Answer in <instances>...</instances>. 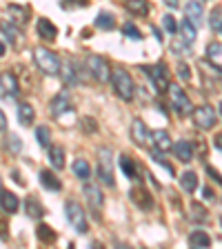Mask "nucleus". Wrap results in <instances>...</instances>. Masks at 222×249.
<instances>
[{
    "label": "nucleus",
    "mask_w": 222,
    "mask_h": 249,
    "mask_svg": "<svg viewBox=\"0 0 222 249\" xmlns=\"http://www.w3.org/2000/svg\"><path fill=\"white\" fill-rule=\"evenodd\" d=\"M191 118L196 123L198 129H213L216 127V111H213L211 105H198V107L191 109Z\"/></svg>",
    "instance_id": "423d86ee"
},
{
    "label": "nucleus",
    "mask_w": 222,
    "mask_h": 249,
    "mask_svg": "<svg viewBox=\"0 0 222 249\" xmlns=\"http://www.w3.org/2000/svg\"><path fill=\"white\" fill-rule=\"evenodd\" d=\"M151 31H154V34H155V38H158V40H162V34H160V31H158V29H155V27H151Z\"/></svg>",
    "instance_id": "864d4df0"
},
{
    "label": "nucleus",
    "mask_w": 222,
    "mask_h": 249,
    "mask_svg": "<svg viewBox=\"0 0 222 249\" xmlns=\"http://www.w3.org/2000/svg\"><path fill=\"white\" fill-rule=\"evenodd\" d=\"M71 100H69L67 93H58V96H53L51 103H49V111H51L53 118H62L65 114H69L71 111Z\"/></svg>",
    "instance_id": "f8f14e48"
},
{
    "label": "nucleus",
    "mask_w": 222,
    "mask_h": 249,
    "mask_svg": "<svg viewBox=\"0 0 222 249\" xmlns=\"http://www.w3.org/2000/svg\"><path fill=\"white\" fill-rule=\"evenodd\" d=\"M207 174H209V176H211V178H213V180H216V182H220V185H222V176H220V174H218L216 169H213L211 165H207Z\"/></svg>",
    "instance_id": "49530a36"
},
{
    "label": "nucleus",
    "mask_w": 222,
    "mask_h": 249,
    "mask_svg": "<svg viewBox=\"0 0 222 249\" xmlns=\"http://www.w3.org/2000/svg\"><path fill=\"white\" fill-rule=\"evenodd\" d=\"M151 142H154V149H158V151H169L171 149V138H169V131H165V129H155V131H151Z\"/></svg>",
    "instance_id": "f3484780"
},
{
    "label": "nucleus",
    "mask_w": 222,
    "mask_h": 249,
    "mask_svg": "<svg viewBox=\"0 0 222 249\" xmlns=\"http://www.w3.org/2000/svg\"><path fill=\"white\" fill-rule=\"evenodd\" d=\"M18 120H20V124H25V127L34 124V120H36V111H34V107H31L29 103L18 105Z\"/></svg>",
    "instance_id": "393cba45"
},
{
    "label": "nucleus",
    "mask_w": 222,
    "mask_h": 249,
    "mask_svg": "<svg viewBox=\"0 0 222 249\" xmlns=\"http://www.w3.org/2000/svg\"><path fill=\"white\" fill-rule=\"evenodd\" d=\"M120 169H122V174H124L127 178H131V180H140V176H138V165L131 160L129 156H120Z\"/></svg>",
    "instance_id": "cd10ccee"
},
{
    "label": "nucleus",
    "mask_w": 222,
    "mask_h": 249,
    "mask_svg": "<svg viewBox=\"0 0 222 249\" xmlns=\"http://www.w3.org/2000/svg\"><path fill=\"white\" fill-rule=\"evenodd\" d=\"M165 5L171 7V9H176V7H180V0H165Z\"/></svg>",
    "instance_id": "3c124183"
},
{
    "label": "nucleus",
    "mask_w": 222,
    "mask_h": 249,
    "mask_svg": "<svg viewBox=\"0 0 222 249\" xmlns=\"http://www.w3.org/2000/svg\"><path fill=\"white\" fill-rule=\"evenodd\" d=\"M36 236H38V240L40 243H45V245H53L56 243V231H53L49 225H38L36 227Z\"/></svg>",
    "instance_id": "2f4dec72"
},
{
    "label": "nucleus",
    "mask_w": 222,
    "mask_h": 249,
    "mask_svg": "<svg viewBox=\"0 0 222 249\" xmlns=\"http://www.w3.org/2000/svg\"><path fill=\"white\" fill-rule=\"evenodd\" d=\"M0 189H2V180H0Z\"/></svg>",
    "instance_id": "4d7b16f0"
},
{
    "label": "nucleus",
    "mask_w": 222,
    "mask_h": 249,
    "mask_svg": "<svg viewBox=\"0 0 222 249\" xmlns=\"http://www.w3.org/2000/svg\"><path fill=\"white\" fill-rule=\"evenodd\" d=\"M196 36H198V34H196V27H193L191 22L185 18V20H182V25H180V38L191 45V42H196Z\"/></svg>",
    "instance_id": "473e14b6"
},
{
    "label": "nucleus",
    "mask_w": 222,
    "mask_h": 249,
    "mask_svg": "<svg viewBox=\"0 0 222 249\" xmlns=\"http://www.w3.org/2000/svg\"><path fill=\"white\" fill-rule=\"evenodd\" d=\"M213 145H216L218 151H222V134H216V138H213Z\"/></svg>",
    "instance_id": "09e8293b"
},
{
    "label": "nucleus",
    "mask_w": 222,
    "mask_h": 249,
    "mask_svg": "<svg viewBox=\"0 0 222 249\" xmlns=\"http://www.w3.org/2000/svg\"><path fill=\"white\" fill-rule=\"evenodd\" d=\"M180 187H182V192L187 194H193L198 189V174L196 171H185L180 176Z\"/></svg>",
    "instance_id": "c85d7f7f"
},
{
    "label": "nucleus",
    "mask_w": 222,
    "mask_h": 249,
    "mask_svg": "<svg viewBox=\"0 0 222 249\" xmlns=\"http://www.w3.org/2000/svg\"><path fill=\"white\" fill-rule=\"evenodd\" d=\"M20 93V85L16 80V76L11 71L0 73V96L5 100H16Z\"/></svg>",
    "instance_id": "9b49d317"
},
{
    "label": "nucleus",
    "mask_w": 222,
    "mask_h": 249,
    "mask_svg": "<svg viewBox=\"0 0 222 249\" xmlns=\"http://www.w3.org/2000/svg\"><path fill=\"white\" fill-rule=\"evenodd\" d=\"M7 129V116H5V111L0 109V131H5Z\"/></svg>",
    "instance_id": "de8ad7c7"
},
{
    "label": "nucleus",
    "mask_w": 222,
    "mask_h": 249,
    "mask_svg": "<svg viewBox=\"0 0 222 249\" xmlns=\"http://www.w3.org/2000/svg\"><path fill=\"white\" fill-rule=\"evenodd\" d=\"M87 69L91 71V76L96 78L98 83H109V80H111V67H109V62L104 60L102 56H98V53L87 56Z\"/></svg>",
    "instance_id": "39448f33"
},
{
    "label": "nucleus",
    "mask_w": 222,
    "mask_h": 249,
    "mask_svg": "<svg viewBox=\"0 0 222 249\" xmlns=\"http://www.w3.org/2000/svg\"><path fill=\"white\" fill-rule=\"evenodd\" d=\"M40 185L45 187V189H49V192H60V189H62L60 178H58L53 171H49V169H42L40 171Z\"/></svg>",
    "instance_id": "aec40b11"
},
{
    "label": "nucleus",
    "mask_w": 222,
    "mask_h": 249,
    "mask_svg": "<svg viewBox=\"0 0 222 249\" xmlns=\"http://www.w3.org/2000/svg\"><path fill=\"white\" fill-rule=\"evenodd\" d=\"M169 100H171V107L176 109V114L180 116L191 114V100H189V96L185 93V89L180 85H171L169 87Z\"/></svg>",
    "instance_id": "6e6552de"
},
{
    "label": "nucleus",
    "mask_w": 222,
    "mask_h": 249,
    "mask_svg": "<svg viewBox=\"0 0 222 249\" xmlns=\"http://www.w3.org/2000/svg\"><path fill=\"white\" fill-rule=\"evenodd\" d=\"M147 73L151 76V83H154L155 91L158 93H165L169 91L171 83H169V69L165 67V62H158V65H154V67H142Z\"/></svg>",
    "instance_id": "0eeeda50"
},
{
    "label": "nucleus",
    "mask_w": 222,
    "mask_h": 249,
    "mask_svg": "<svg viewBox=\"0 0 222 249\" xmlns=\"http://www.w3.org/2000/svg\"><path fill=\"white\" fill-rule=\"evenodd\" d=\"M25 212L29 218H34V220H38V218H42V213H45V207L40 205V200L34 196H29L25 200Z\"/></svg>",
    "instance_id": "a878e982"
},
{
    "label": "nucleus",
    "mask_w": 222,
    "mask_h": 249,
    "mask_svg": "<svg viewBox=\"0 0 222 249\" xmlns=\"http://www.w3.org/2000/svg\"><path fill=\"white\" fill-rule=\"evenodd\" d=\"M127 11L134 16H147L149 14V2L147 0H124Z\"/></svg>",
    "instance_id": "c756f323"
},
{
    "label": "nucleus",
    "mask_w": 222,
    "mask_h": 249,
    "mask_svg": "<svg viewBox=\"0 0 222 249\" xmlns=\"http://www.w3.org/2000/svg\"><path fill=\"white\" fill-rule=\"evenodd\" d=\"M151 158H154V160L158 162V165H160L162 169H165L167 174H169V176H176V169H173V165H171L169 160H165V156H162V151L154 149V151H151Z\"/></svg>",
    "instance_id": "f704fd0d"
},
{
    "label": "nucleus",
    "mask_w": 222,
    "mask_h": 249,
    "mask_svg": "<svg viewBox=\"0 0 222 249\" xmlns=\"http://www.w3.org/2000/svg\"><path fill=\"white\" fill-rule=\"evenodd\" d=\"M36 138H38V145L47 149V147L51 145V131H49V127H45V124H42V127H38V129H36Z\"/></svg>",
    "instance_id": "e433bc0d"
},
{
    "label": "nucleus",
    "mask_w": 222,
    "mask_h": 249,
    "mask_svg": "<svg viewBox=\"0 0 222 249\" xmlns=\"http://www.w3.org/2000/svg\"><path fill=\"white\" fill-rule=\"evenodd\" d=\"M173 53H178V56H180V53H189V42L187 40H173Z\"/></svg>",
    "instance_id": "37998d69"
},
{
    "label": "nucleus",
    "mask_w": 222,
    "mask_h": 249,
    "mask_svg": "<svg viewBox=\"0 0 222 249\" xmlns=\"http://www.w3.org/2000/svg\"><path fill=\"white\" fill-rule=\"evenodd\" d=\"M80 124H83V129L87 131V134H93V131L98 129V123H96L93 118H89V116H87V118H83V123H80Z\"/></svg>",
    "instance_id": "c03bdc74"
},
{
    "label": "nucleus",
    "mask_w": 222,
    "mask_h": 249,
    "mask_svg": "<svg viewBox=\"0 0 222 249\" xmlns=\"http://www.w3.org/2000/svg\"><path fill=\"white\" fill-rule=\"evenodd\" d=\"M5 213V212H2ZM2 213H0V238H7V229H9V225H7V220H5V216H2Z\"/></svg>",
    "instance_id": "a18cd8bd"
},
{
    "label": "nucleus",
    "mask_w": 222,
    "mask_h": 249,
    "mask_svg": "<svg viewBox=\"0 0 222 249\" xmlns=\"http://www.w3.org/2000/svg\"><path fill=\"white\" fill-rule=\"evenodd\" d=\"M189 245L193 249H205V247H211V236L207 231H202V229H193L189 233Z\"/></svg>",
    "instance_id": "412c9836"
},
{
    "label": "nucleus",
    "mask_w": 222,
    "mask_h": 249,
    "mask_svg": "<svg viewBox=\"0 0 222 249\" xmlns=\"http://www.w3.org/2000/svg\"><path fill=\"white\" fill-rule=\"evenodd\" d=\"M191 220H198V223H202V220H207V209L202 207V205H198V202H193L191 205Z\"/></svg>",
    "instance_id": "58836bf2"
},
{
    "label": "nucleus",
    "mask_w": 222,
    "mask_h": 249,
    "mask_svg": "<svg viewBox=\"0 0 222 249\" xmlns=\"http://www.w3.org/2000/svg\"><path fill=\"white\" fill-rule=\"evenodd\" d=\"M209 25H211V29L216 31V34H222V7H216V9L211 11Z\"/></svg>",
    "instance_id": "c9c22d12"
},
{
    "label": "nucleus",
    "mask_w": 222,
    "mask_h": 249,
    "mask_svg": "<svg viewBox=\"0 0 222 249\" xmlns=\"http://www.w3.org/2000/svg\"><path fill=\"white\" fill-rule=\"evenodd\" d=\"M176 71H178V78H180L182 83H189V80H191V69H189V65H185V62H178Z\"/></svg>",
    "instance_id": "79ce46f5"
},
{
    "label": "nucleus",
    "mask_w": 222,
    "mask_h": 249,
    "mask_svg": "<svg viewBox=\"0 0 222 249\" xmlns=\"http://www.w3.org/2000/svg\"><path fill=\"white\" fill-rule=\"evenodd\" d=\"M171 149H173V154H176L178 160L182 162H191L193 160V145H191V140H176L173 145H171Z\"/></svg>",
    "instance_id": "2eb2a0df"
},
{
    "label": "nucleus",
    "mask_w": 222,
    "mask_h": 249,
    "mask_svg": "<svg viewBox=\"0 0 222 249\" xmlns=\"http://www.w3.org/2000/svg\"><path fill=\"white\" fill-rule=\"evenodd\" d=\"M47 156H49V162H51L53 169H62L65 167V149L60 145H49L47 147Z\"/></svg>",
    "instance_id": "5701e85b"
},
{
    "label": "nucleus",
    "mask_w": 222,
    "mask_h": 249,
    "mask_svg": "<svg viewBox=\"0 0 222 249\" xmlns=\"http://www.w3.org/2000/svg\"><path fill=\"white\" fill-rule=\"evenodd\" d=\"M11 176H14V180L18 182V185H22V178H20V174H18V171H11Z\"/></svg>",
    "instance_id": "603ef678"
},
{
    "label": "nucleus",
    "mask_w": 222,
    "mask_h": 249,
    "mask_svg": "<svg viewBox=\"0 0 222 249\" xmlns=\"http://www.w3.org/2000/svg\"><path fill=\"white\" fill-rule=\"evenodd\" d=\"M18 207H20V202H18L16 194L2 192V189H0V209H2L5 213H16L18 212Z\"/></svg>",
    "instance_id": "6ab92c4d"
},
{
    "label": "nucleus",
    "mask_w": 222,
    "mask_h": 249,
    "mask_svg": "<svg viewBox=\"0 0 222 249\" xmlns=\"http://www.w3.org/2000/svg\"><path fill=\"white\" fill-rule=\"evenodd\" d=\"M36 29H38V36H40L42 40H47V42H53L56 40V36H58L56 25H53L51 20H47V18H40V20H38Z\"/></svg>",
    "instance_id": "a211bd4d"
},
{
    "label": "nucleus",
    "mask_w": 222,
    "mask_h": 249,
    "mask_svg": "<svg viewBox=\"0 0 222 249\" xmlns=\"http://www.w3.org/2000/svg\"><path fill=\"white\" fill-rule=\"evenodd\" d=\"M29 11L25 9V7H18V5H9L7 7V16H9V20L11 22H16V25L20 27V25H25L27 20H29Z\"/></svg>",
    "instance_id": "b1692460"
},
{
    "label": "nucleus",
    "mask_w": 222,
    "mask_h": 249,
    "mask_svg": "<svg viewBox=\"0 0 222 249\" xmlns=\"http://www.w3.org/2000/svg\"><path fill=\"white\" fill-rule=\"evenodd\" d=\"M220 114H222V103H220Z\"/></svg>",
    "instance_id": "6e6d98bb"
},
{
    "label": "nucleus",
    "mask_w": 222,
    "mask_h": 249,
    "mask_svg": "<svg viewBox=\"0 0 222 249\" xmlns=\"http://www.w3.org/2000/svg\"><path fill=\"white\" fill-rule=\"evenodd\" d=\"M122 31H124V36L131 38V40H142V34H140V29L134 25V22H124Z\"/></svg>",
    "instance_id": "4c0bfd02"
},
{
    "label": "nucleus",
    "mask_w": 222,
    "mask_h": 249,
    "mask_svg": "<svg viewBox=\"0 0 222 249\" xmlns=\"http://www.w3.org/2000/svg\"><path fill=\"white\" fill-rule=\"evenodd\" d=\"M34 60H36V67L40 69L45 76H58L60 73V58L53 52L45 49V47H36L34 49Z\"/></svg>",
    "instance_id": "f257e3e1"
},
{
    "label": "nucleus",
    "mask_w": 222,
    "mask_h": 249,
    "mask_svg": "<svg viewBox=\"0 0 222 249\" xmlns=\"http://www.w3.org/2000/svg\"><path fill=\"white\" fill-rule=\"evenodd\" d=\"M202 196L207 198V200H213V198H216V196H213V192L209 189V187H205V189H202Z\"/></svg>",
    "instance_id": "8fccbe9b"
},
{
    "label": "nucleus",
    "mask_w": 222,
    "mask_h": 249,
    "mask_svg": "<svg viewBox=\"0 0 222 249\" xmlns=\"http://www.w3.org/2000/svg\"><path fill=\"white\" fill-rule=\"evenodd\" d=\"M0 34H2L5 38H9V42H16L18 36H20V27L16 25V22H11V20H2L0 22Z\"/></svg>",
    "instance_id": "7c9ffc66"
},
{
    "label": "nucleus",
    "mask_w": 222,
    "mask_h": 249,
    "mask_svg": "<svg viewBox=\"0 0 222 249\" xmlns=\"http://www.w3.org/2000/svg\"><path fill=\"white\" fill-rule=\"evenodd\" d=\"M162 27H165V31H167V34H171V36H173V34H178L176 18H173V16H169V14L162 18Z\"/></svg>",
    "instance_id": "a19ab883"
},
{
    "label": "nucleus",
    "mask_w": 222,
    "mask_h": 249,
    "mask_svg": "<svg viewBox=\"0 0 222 249\" xmlns=\"http://www.w3.org/2000/svg\"><path fill=\"white\" fill-rule=\"evenodd\" d=\"M207 62L211 67L222 69V42H209L207 45Z\"/></svg>",
    "instance_id": "4be33fe9"
},
{
    "label": "nucleus",
    "mask_w": 222,
    "mask_h": 249,
    "mask_svg": "<svg viewBox=\"0 0 222 249\" xmlns=\"http://www.w3.org/2000/svg\"><path fill=\"white\" fill-rule=\"evenodd\" d=\"M149 138H151V134H149V129H147V124L140 118H136L134 123H131V140H134L138 147H147Z\"/></svg>",
    "instance_id": "4468645a"
},
{
    "label": "nucleus",
    "mask_w": 222,
    "mask_h": 249,
    "mask_svg": "<svg viewBox=\"0 0 222 249\" xmlns=\"http://www.w3.org/2000/svg\"><path fill=\"white\" fill-rule=\"evenodd\" d=\"M7 147H9L11 154H20V149H22L20 138H18L16 134H9V136H7Z\"/></svg>",
    "instance_id": "ea45409f"
},
{
    "label": "nucleus",
    "mask_w": 222,
    "mask_h": 249,
    "mask_svg": "<svg viewBox=\"0 0 222 249\" xmlns=\"http://www.w3.org/2000/svg\"><path fill=\"white\" fill-rule=\"evenodd\" d=\"M65 216H67L69 225H71L78 233H87L89 231L87 213H85V209L80 207V202H76V200H67V202H65Z\"/></svg>",
    "instance_id": "20e7f679"
},
{
    "label": "nucleus",
    "mask_w": 222,
    "mask_h": 249,
    "mask_svg": "<svg viewBox=\"0 0 222 249\" xmlns=\"http://www.w3.org/2000/svg\"><path fill=\"white\" fill-rule=\"evenodd\" d=\"M96 27H98V29H114L116 27V18L111 14H109V11H100L98 14V18H96Z\"/></svg>",
    "instance_id": "72a5a7b5"
},
{
    "label": "nucleus",
    "mask_w": 222,
    "mask_h": 249,
    "mask_svg": "<svg viewBox=\"0 0 222 249\" xmlns=\"http://www.w3.org/2000/svg\"><path fill=\"white\" fill-rule=\"evenodd\" d=\"M111 85H114V91L118 93L122 100H134L136 83H134V78L129 76V71H124V69L111 71Z\"/></svg>",
    "instance_id": "f03ea898"
},
{
    "label": "nucleus",
    "mask_w": 222,
    "mask_h": 249,
    "mask_svg": "<svg viewBox=\"0 0 222 249\" xmlns=\"http://www.w3.org/2000/svg\"><path fill=\"white\" fill-rule=\"evenodd\" d=\"M60 76H62V83L67 85V87H76L80 83V76H78V69L73 67V62L67 60L60 65Z\"/></svg>",
    "instance_id": "dca6fc26"
},
{
    "label": "nucleus",
    "mask_w": 222,
    "mask_h": 249,
    "mask_svg": "<svg viewBox=\"0 0 222 249\" xmlns=\"http://www.w3.org/2000/svg\"><path fill=\"white\" fill-rule=\"evenodd\" d=\"M83 194H85V198H87L89 207H91L93 218H100V209H102V205H104V194L98 189V185H91V182H87V185L83 187Z\"/></svg>",
    "instance_id": "1a4fd4ad"
},
{
    "label": "nucleus",
    "mask_w": 222,
    "mask_h": 249,
    "mask_svg": "<svg viewBox=\"0 0 222 249\" xmlns=\"http://www.w3.org/2000/svg\"><path fill=\"white\" fill-rule=\"evenodd\" d=\"M5 52H7V47L2 45V42H0V56H5Z\"/></svg>",
    "instance_id": "5fc2aeb1"
},
{
    "label": "nucleus",
    "mask_w": 222,
    "mask_h": 249,
    "mask_svg": "<svg viewBox=\"0 0 222 249\" xmlns=\"http://www.w3.org/2000/svg\"><path fill=\"white\" fill-rule=\"evenodd\" d=\"M71 167H73V176L76 178H80V180H85V182L91 178V167H89V162L85 160V158H76Z\"/></svg>",
    "instance_id": "bb28decb"
},
{
    "label": "nucleus",
    "mask_w": 222,
    "mask_h": 249,
    "mask_svg": "<svg viewBox=\"0 0 222 249\" xmlns=\"http://www.w3.org/2000/svg\"><path fill=\"white\" fill-rule=\"evenodd\" d=\"M98 178L102 185L116 187L114 178V151L109 147H100L98 149Z\"/></svg>",
    "instance_id": "7ed1b4c3"
},
{
    "label": "nucleus",
    "mask_w": 222,
    "mask_h": 249,
    "mask_svg": "<svg viewBox=\"0 0 222 249\" xmlns=\"http://www.w3.org/2000/svg\"><path fill=\"white\" fill-rule=\"evenodd\" d=\"M129 198L140 212H151V209H154V196H151V192L145 189L142 185H136L129 192Z\"/></svg>",
    "instance_id": "9d476101"
},
{
    "label": "nucleus",
    "mask_w": 222,
    "mask_h": 249,
    "mask_svg": "<svg viewBox=\"0 0 222 249\" xmlns=\"http://www.w3.org/2000/svg\"><path fill=\"white\" fill-rule=\"evenodd\" d=\"M220 223H222V218H220Z\"/></svg>",
    "instance_id": "13d9d810"
},
{
    "label": "nucleus",
    "mask_w": 222,
    "mask_h": 249,
    "mask_svg": "<svg viewBox=\"0 0 222 249\" xmlns=\"http://www.w3.org/2000/svg\"><path fill=\"white\" fill-rule=\"evenodd\" d=\"M185 18L191 22L196 29L202 25V22H205V9H202V5L198 2V0H189V2H187V7H185Z\"/></svg>",
    "instance_id": "ddd939ff"
}]
</instances>
